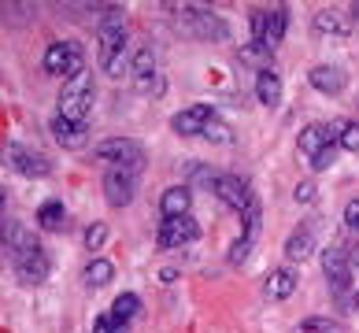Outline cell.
Masks as SVG:
<instances>
[{"instance_id":"obj_1","label":"cell","mask_w":359,"mask_h":333,"mask_svg":"<svg viewBox=\"0 0 359 333\" xmlns=\"http://www.w3.org/2000/svg\"><path fill=\"white\" fill-rule=\"evenodd\" d=\"M97 45H100V67L108 71L111 78H123L130 74V52H126V22H123V11H108L97 26Z\"/></svg>"},{"instance_id":"obj_2","label":"cell","mask_w":359,"mask_h":333,"mask_svg":"<svg viewBox=\"0 0 359 333\" xmlns=\"http://www.w3.org/2000/svg\"><path fill=\"white\" fill-rule=\"evenodd\" d=\"M93 100H97V86H93V74L82 71V74H74L71 82H63L56 115L71 118V123H86V115L93 111Z\"/></svg>"},{"instance_id":"obj_3","label":"cell","mask_w":359,"mask_h":333,"mask_svg":"<svg viewBox=\"0 0 359 333\" xmlns=\"http://www.w3.org/2000/svg\"><path fill=\"white\" fill-rule=\"evenodd\" d=\"M93 159H97V163H108L111 170H141L144 149L130 137H108L93 149Z\"/></svg>"},{"instance_id":"obj_4","label":"cell","mask_w":359,"mask_h":333,"mask_svg":"<svg viewBox=\"0 0 359 333\" xmlns=\"http://www.w3.org/2000/svg\"><path fill=\"white\" fill-rule=\"evenodd\" d=\"M285 30H289V11H285V8L252 11V41L263 45L267 52H274L278 45L285 41Z\"/></svg>"},{"instance_id":"obj_5","label":"cell","mask_w":359,"mask_h":333,"mask_svg":"<svg viewBox=\"0 0 359 333\" xmlns=\"http://www.w3.org/2000/svg\"><path fill=\"white\" fill-rule=\"evenodd\" d=\"M82 63L86 60H82V45H78V41H52L45 48V71L63 78V82H71L74 74H82L86 71Z\"/></svg>"},{"instance_id":"obj_6","label":"cell","mask_w":359,"mask_h":333,"mask_svg":"<svg viewBox=\"0 0 359 333\" xmlns=\"http://www.w3.org/2000/svg\"><path fill=\"white\" fill-rule=\"evenodd\" d=\"M8 167L22 178H48L52 175L48 156L30 149V144H8Z\"/></svg>"},{"instance_id":"obj_7","label":"cell","mask_w":359,"mask_h":333,"mask_svg":"<svg viewBox=\"0 0 359 333\" xmlns=\"http://www.w3.org/2000/svg\"><path fill=\"white\" fill-rule=\"evenodd\" d=\"M215 196H219L230 211H241V215H245L252 204H256L252 185H248L245 178H237V175H219V178H215Z\"/></svg>"},{"instance_id":"obj_8","label":"cell","mask_w":359,"mask_h":333,"mask_svg":"<svg viewBox=\"0 0 359 333\" xmlns=\"http://www.w3.org/2000/svg\"><path fill=\"white\" fill-rule=\"evenodd\" d=\"M15 274H19L22 285H41V282H48V274H52L48 252L37 245V248H30V252H22V256H15Z\"/></svg>"},{"instance_id":"obj_9","label":"cell","mask_w":359,"mask_h":333,"mask_svg":"<svg viewBox=\"0 0 359 333\" xmlns=\"http://www.w3.org/2000/svg\"><path fill=\"white\" fill-rule=\"evenodd\" d=\"M201 237V226H196L193 215H182V219H163L159 222V248H182Z\"/></svg>"},{"instance_id":"obj_10","label":"cell","mask_w":359,"mask_h":333,"mask_svg":"<svg viewBox=\"0 0 359 333\" xmlns=\"http://www.w3.org/2000/svg\"><path fill=\"white\" fill-rule=\"evenodd\" d=\"M137 193V170H108L104 175V196L111 208H126Z\"/></svg>"},{"instance_id":"obj_11","label":"cell","mask_w":359,"mask_h":333,"mask_svg":"<svg viewBox=\"0 0 359 333\" xmlns=\"http://www.w3.org/2000/svg\"><path fill=\"white\" fill-rule=\"evenodd\" d=\"M211 118H215V108H211V104H189L185 111H178L175 118H170V126H175V133H182V137H201Z\"/></svg>"},{"instance_id":"obj_12","label":"cell","mask_w":359,"mask_h":333,"mask_svg":"<svg viewBox=\"0 0 359 333\" xmlns=\"http://www.w3.org/2000/svg\"><path fill=\"white\" fill-rule=\"evenodd\" d=\"M323 274L330 278V285H334L337 292H344V285H348L352 278V259L344 248H323Z\"/></svg>"},{"instance_id":"obj_13","label":"cell","mask_w":359,"mask_h":333,"mask_svg":"<svg viewBox=\"0 0 359 333\" xmlns=\"http://www.w3.org/2000/svg\"><path fill=\"white\" fill-rule=\"evenodd\" d=\"M130 74H134V86H137L141 93H159V78H156V56H152V48H137V52H134Z\"/></svg>"},{"instance_id":"obj_14","label":"cell","mask_w":359,"mask_h":333,"mask_svg":"<svg viewBox=\"0 0 359 333\" xmlns=\"http://www.w3.org/2000/svg\"><path fill=\"white\" fill-rule=\"evenodd\" d=\"M189 208H193L189 185H170V189L159 196V211H163V219H182V215H189Z\"/></svg>"},{"instance_id":"obj_15","label":"cell","mask_w":359,"mask_h":333,"mask_svg":"<svg viewBox=\"0 0 359 333\" xmlns=\"http://www.w3.org/2000/svg\"><path fill=\"white\" fill-rule=\"evenodd\" d=\"M86 133H89L86 123H71V118H63V115H52V137H56L63 149H82L89 141Z\"/></svg>"},{"instance_id":"obj_16","label":"cell","mask_w":359,"mask_h":333,"mask_svg":"<svg viewBox=\"0 0 359 333\" xmlns=\"http://www.w3.org/2000/svg\"><path fill=\"white\" fill-rule=\"evenodd\" d=\"M297 149H300V156L308 159H318L326 149H330V137H326V126H318V123H311V126H304L300 130V141H297Z\"/></svg>"},{"instance_id":"obj_17","label":"cell","mask_w":359,"mask_h":333,"mask_svg":"<svg viewBox=\"0 0 359 333\" xmlns=\"http://www.w3.org/2000/svg\"><path fill=\"white\" fill-rule=\"evenodd\" d=\"M0 241H4V248L11 252V256H22V252H30V248H37V241H34V233L26 230L22 222H4V230H0Z\"/></svg>"},{"instance_id":"obj_18","label":"cell","mask_w":359,"mask_h":333,"mask_svg":"<svg viewBox=\"0 0 359 333\" xmlns=\"http://www.w3.org/2000/svg\"><path fill=\"white\" fill-rule=\"evenodd\" d=\"M311 252H315V222H300L285 241V256L289 259H308Z\"/></svg>"},{"instance_id":"obj_19","label":"cell","mask_w":359,"mask_h":333,"mask_svg":"<svg viewBox=\"0 0 359 333\" xmlns=\"http://www.w3.org/2000/svg\"><path fill=\"white\" fill-rule=\"evenodd\" d=\"M348 30H352V19L341 15L337 8H323L315 15V34H323V37H348Z\"/></svg>"},{"instance_id":"obj_20","label":"cell","mask_w":359,"mask_h":333,"mask_svg":"<svg viewBox=\"0 0 359 333\" xmlns=\"http://www.w3.org/2000/svg\"><path fill=\"white\" fill-rule=\"evenodd\" d=\"M256 97H259V104H267V108L282 104V78H278L274 67H263L256 74Z\"/></svg>"},{"instance_id":"obj_21","label":"cell","mask_w":359,"mask_h":333,"mask_svg":"<svg viewBox=\"0 0 359 333\" xmlns=\"http://www.w3.org/2000/svg\"><path fill=\"white\" fill-rule=\"evenodd\" d=\"M263 292H267L271 300H285L297 292V271H289V266H278V271L267 274V285H263Z\"/></svg>"},{"instance_id":"obj_22","label":"cell","mask_w":359,"mask_h":333,"mask_svg":"<svg viewBox=\"0 0 359 333\" xmlns=\"http://www.w3.org/2000/svg\"><path fill=\"white\" fill-rule=\"evenodd\" d=\"M311 78V86L318 89V93H330V97H337V93L344 89V71L341 67H315V71L308 74Z\"/></svg>"},{"instance_id":"obj_23","label":"cell","mask_w":359,"mask_h":333,"mask_svg":"<svg viewBox=\"0 0 359 333\" xmlns=\"http://www.w3.org/2000/svg\"><path fill=\"white\" fill-rule=\"evenodd\" d=\"M63 219H67V208H63L60 200H45V204L37 208V226H41V230H60Z\"/></svg>"},{"instance_id":"obj_24","label":"cell","mask_w":359,"mask_h":333,"mask_svg":"<svg viewBox=\"0 0 359 333\" xmlns=\"http://www.w3.org/2000/svg\"><path fill=\"white\" fill-rule=\"evenodd\" d=\"M111 274H115V266H111L108 259H93V263L86 266V285H89V289H100V285L111 282Z\"/></svg>"},{"instance_id":"obj_25","label":"cell","mask_w":359,"mask_h":333,"mask_svg":"<svg viewBox=\"0 0 359 333\" xmlns=\"http://www.w3.org/2000/svg\"><path fill=\"white\" fill-rule=\"evenodd\" d=\"M141 311V300L134 297V292H123V297H115V304H111V315L118 318V322H126L130 326V318H134Z\"/></svg>"},{"instance_id":"obj_26","label":"cell","mask_w":359,"mask_h":333,"mask_svg":"<svg viewBox=\"0 0 359 333\" xmlns=\"http://www.w3.org/2000/svg\"><path fill=\"white\" fill-rule=\"evenodd\" d=\"M300 333H344V322H337V318H304Z\"/></svg>"},{"instance_id":"obj_27","label":"cell","mask_w":359,"mask_h":333,"mask_svg":"<svg viewBox=\"0 0 359 333\" xmlns=\"http://www.w3.org/2000/svg\"><path fill=\"white\" fill-rule=\"evenodd\" d=\"M201 137H208V141H215V144H230V141H233V130L226 126V123H222L219 115H215V118H211V123L204 126V133H201Z\"/></svg>"},{"instance_id":"obj_28","label":"cell","mask_w":359,"mask_h":333,"mask_svg":"<svg viewBox=\"0 0 359 333\" xmlns=\"http://www.w3.org/2000/svg\"><path fill=\"white\" fill-rule=\"evenodd\" d=\"M93 333H126V322H118L111 311H104L93 318Z\"/></svg>"},{"instance_id":"obj_29","label":"cell","mask_w":359,"mask_h":333,"mask_svg":"<svg viewBox=\"0 0 359 333\" xmlns=\"http://www.w3.org/2000/svg\"><path fill=\"white\" fill-rule=\"evenodd\" d=\"M104 241H108V226H104V222H93L89 230H86V248H89V252H100Z\"/></svg>"},{"instance_id":"obj_30","label":"cell","mask_w":359,"mask_h":333,"mask_svg":"<svg viewBox=\"0 0 359 333\" xmlns=\"http://www.w3.org/2000/svg\"><path fill=\"white\" fill-rule=\"evenodd\" d=\"M337 144H341L344 152H359V126H355V123L344 126V130H341V137H337Z\"/></svg>"},{"instance_id":"obj_31","label":"cell","mask_w":359,"mask_h":333,"mask_svg":"<svg viewBox=\"0 0 359 333\" xmlns=\"http://www.w3.org/2000/svg\"><path fill=\"white\" fill-rule=\"evenodd\" d=\"M252 245H256V241H248V237H237V241L230 245V263H245L248 252H252Z\"/></svg>"},{"instance_id":"obj_32","label":"cell","mask_w":359,"mask_h":333,"mask_svg":"<svg viewBox=\"0 0 359 333\" xmlns=\"http://www.w3.org/2000/svg\"><path fill=\"white\" fill-rule=\"evenodd\" d=\"M315 182H300L297 185V193H292V196H297V204H311V200H315Z\"/></svg>"},{"instance_id":"obj_33","label":"cell","mask_w":359,"mask_h":333,"mask_svg":"<svg viewBox=\"0 0 359 333\" xmlns=\"http://www.w3.org/2000/svg\"><path fill=\"white\" fill-rule=\"evenodd\" d=\"M344 226H348V230H359V200H348V204H344Z\"/></svg>"},{"instance_id":"obj_34","label":"cell","mask_w":359,"mask_h":333,"mask_svg":"<svg viewBox=\"0 0 359 333\" xmlns=\"http://www.w3.org/2000/svg\"><path fill=\"white\" fill-rule=\"evenodd\" d=\"M352 304H355V311H359V292H355V300H352Z\"/></svg>"},{"instance_id":"obj_35","label":"cell","mask_w":359,"mask_h":333,"mask_svg":"<svg viewBox=\"0 0 359 333\" xmlns=\"http://www.w3.org/2000/svg\"><path fill=\"white\" fill-rule=\"evenodd\" d=\"M0 204H4V189H0Z\"/></svg>"}]
</instances>
